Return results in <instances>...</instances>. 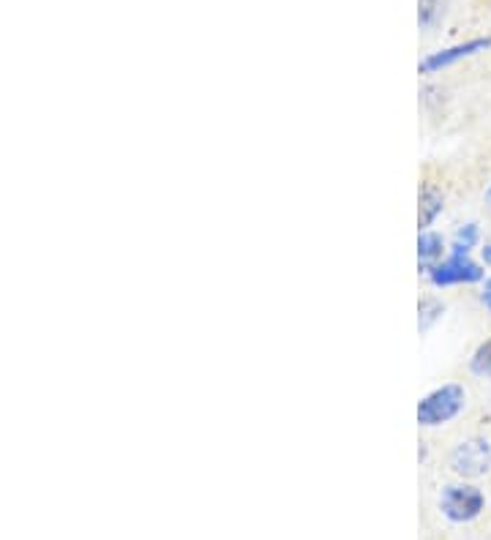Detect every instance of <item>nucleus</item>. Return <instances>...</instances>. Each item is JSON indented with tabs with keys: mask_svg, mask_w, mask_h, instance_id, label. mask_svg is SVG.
Here are the masks:
<instances>
[{
	"mask_svg": "<svg viewBox=\"0 0 491 540\" xmlns=\"http://www.w3.org/2000/svg\"><path fill=\"white\" fill-rule=\"evenodd\" d=\"M464 401H467V393L456 382H448V385H440L431 393H426L421 401H418V410H415V418L426 429H434V426H445L451 423L461 410H464Z\"/></svg>",
	"mask_w": 491,
	"mask_h": 540,
	"instance_id": "obj_1",
	"label": "nucleus"
},
{
	"mask_svg": "<svg viewBox=\"0 0 491 540\" xmlns=\"http://www.w3.org/2000/svg\"><path fill=\"white\" fill-rule=\"evenodd\" d=\"M483 505H486V497L478 486H470V483H451L442 489L440 497V510L442 516L453 524H467V521L478 519L481 516Z\"/></svg>",
	"mask_w": 491,
	"mask_h": 540,
	"instance_id": "obj_2",
	"label": "nucleus"
},
{
	"mask_svg": "<svg viewBox=\"0 0 491 540\" xmlns=\"http://www.w3.org/2000/svg\"><path fill=\"white\" fill-rule=\"evenodd\" d=\"M491 467V445L483 437H472V440L461 442L459 448L453 450L451 470L459 478H481Z\"/></svg>",
	"mask_w": 491,
	"mask_h": 540,
	"instance_id": "obj_3",
	"label": "nucleus"
},
{
	"mask_svg": "<svg viewBox=\"0 0 491 540\" xmlns=\"http://www.w3.org/2000/svg\"><path fill=\"white\" fill-rule=\"evenodd\" d=\"M483 279V270L478 262L470 260V254H453L442 260L429 273V281L434 287H456V284H475Z\"/></svg>",
	"mask_w": 491,
	"mask_h": 540,
	"instance_id": "obj_4",
	"label": "nucleus"
},
{
	"mask_svg": "<svg viewBox=\"0 0 491 540\" xmlns=\"http://www.w3.org/2000/svg\"><path fill=\"white\" fill-rule=\"evenodd\" d=\"M489 47H491V39H472V41H464V44H453V47H448V50L426 55V58L418 63V71H421V74H440L442 69H448V66H453V63H459V60H464V58H472V55L489 50Z\"/></svg>",
	"mask_w": 491,
	"mask_h": 540,
	"instance_id": "obj_5",
	"label": "nucleus"
},
{
	"mask_svg": "<svg viewBox=\"0 0 491 540\" xmlns=\"http://www.w3.org/2000/svg\"><path fill=\"white\" fill-rule=\"evenodd\" d=\"M442 254H445V240H442V235H437L434 230H423L421 235H418V268L429 276L431 270L442 262Z\"/></svg>",
	"mask_w": 491,
	"mask_h": 540,
	"instance_id": "obj_6",
	"label": "nucleus"
},
{
	"mask_svg": "<svg viewBox=\"0 0 491 540\" xmlns=\"http://www.w3.org/2000/svg\"><path fill=\"white\" fill-rule=\"evenodd\" d=\"M442 210H445V197L434 183H426L421 189V200H418V227L431 230V224L440 219Z\"/></svg>",
	"mask_w": 491,
	"mask_h": 540,
	"instance_id": "obj_7",
	"label": "nucleus"
},
{
	"mask_svg": "<svg viewBox=\"0 0 491 540\" xmlns=\"http://www.w3.org/2000/svg\"><path fill=\"white\" fill-rule=\"evenodd\" d=\"M478 238H481V230H478V224H464V227H459V232L453 235L451 251H453V254H470V251L475 249Z\"/></svg>",
	"mask_w": 491,
	"mask_h": 540,
	"instance_id": "obj_8",
	"label": "nucleus"
},
{
	"mask_svg": "<svg viewBox=\"0 0 491 540\" xmlns=\"http://www.w3.org/2000/svg\"><path fill=\"white\" fill-rule=\"evenodd\" d=\"M442 314H445V306H442L440 300L423 298L421 306H418V328H421V333H426L434 322L440 320Z\"/></svg>",
	"mask_w": 491,
	"mask_h": 540,
	"instance_id": "obj_9",
	"label": "nucleus"
},
{
	"mask_svg": "<svg viewBox=\"0 0 491 540\" xmlns=\"http://www.w3.org/2000/svg\"><path fill=\"white\" fill-rule=\"evenodd\" d=\"M470 369H472V374L491 380V339L483 341L481 347L475 350V355H472V360H470Z\"/></svg>",
	"mask_w": 491,
	"mask_h": 540,
	"instance_id": "obj_10",
	"label": "nucleus"
},
{
	"mask_svg": "<svg viewBox=\"0 0 491 540\" xmlns=\"http://www.w3.org/2000/svg\"><path fill=\"white\" fill-rule=\"evenodd\" d=\"M442 0H418V22L421 28H431L434 22L440 20Z\"/></svg>",
	"mask_w": 491,
	"mask_h": 540,
	"instance_id": "obj_11",
	"label": "nucleus"
},
{
	"mask_svg": "<svg viewBox=\"0 0 491 540\" xmlns=\"http://www.w3.org/2000/svg\"><path fill=\"white\" fill-rule=\"evenodd\" d=\"M481 257H483V262H486V265L491 268V238L486 240V246L481 249Z\"/></svg>",
	"mask_w": 491,
	"mask_h": 540,
	"instance_id": "obj_12",
	"label": "nucleus"
},
{
	"mask_svg": "<svg viewBox=\"0 0 491 540\" xmlns=\"http://www.w3.org/2000/svg\"><path fill=\"white\" fill-rule=\"evenodd\" d=\"M483 303L491 309V279L486 281V290H483Z\"/></svg>",
	"mask_w": 491,
	"mask_h": 540,
	"instance_id": "obj_13",
	"label": "nucleus"
},
{
	"mask_svg": "<svg viewBox=\"0 0 491 540\" xmlns=\"http://www.w3.org/2000/svg\"><path fill=\"white\" fill-rule=\"evenodd\" d=\"M486 202H489V205H491V189L486 191Z\"/></svg>",
	"mask_w": 491,
	"mask_h": 540,
	"instance_id": "obj_14",
	"label": "nucleus"
}]
</instances>
